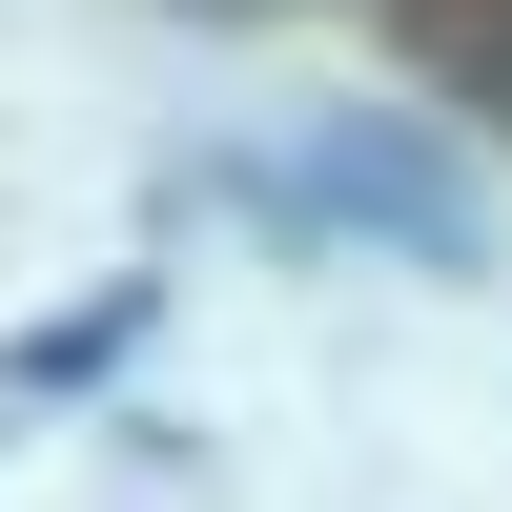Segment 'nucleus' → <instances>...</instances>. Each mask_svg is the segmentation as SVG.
I'll use <instances>...</instances> for the list:
<instances>
[{
  "mask_svg": "<svg viewBox=\"0 0 512 512\" xmlns=\"http://www.w3.org/2000/svg\"><path fill=\"white\" fill-rule=\"evenodd\" d=\"M308 205H349V226H390V246H431V267H472V205H451L410 144H328V164H308Z\"/></svg>",
  "mask_w": 512,
  "mask_h": 512,
  "instance_id": "2",
  "label": "nucleus"
},
{
  "mask_svg": "<svg viewBox=\"0 0 512 512\" xmlns=\"http://www.w3.org/2000/svg\"><path fill=\"white\" fill-rule=\"evenodd\" d=\"M390 62L431 82L451 123H492V144H512V0H390Z\"/></svg>",
  "mask_w": 512,
  "mask_h": 512,
  "instance_id": "1",
  "label": "nucleus"
}]
</instances>
